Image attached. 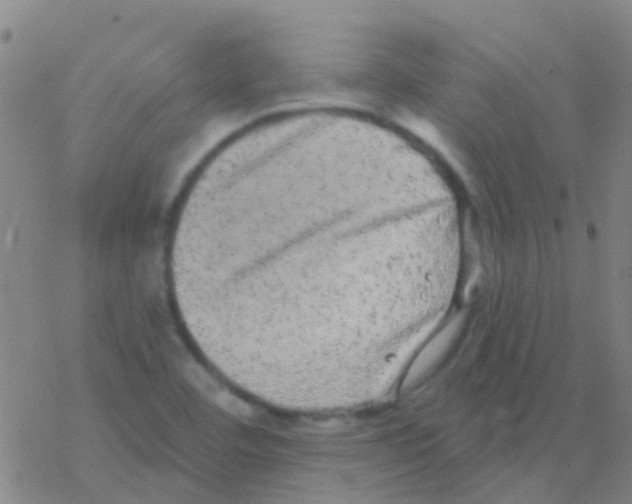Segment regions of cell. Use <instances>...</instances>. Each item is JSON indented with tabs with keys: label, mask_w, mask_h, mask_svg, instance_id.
<instances>
[{
	"label": "cell",
	"mask_w": 632,
	"mask_h": 504,
	"mask_svg": "<svg viewBox=\"0 0 632 504\" xmlns=\"http://www.w3.org/2000/svg\"><path fill=\"white\" fill-rule=\"evenodd\" d=\"M186 373L189 382L196 389L226 412L238 417H249L253 413L247 403L232 394L202 368L192 366L187 369Z\"/></svg>",
	"instance_id": "obj_1"
}]
</instances>
